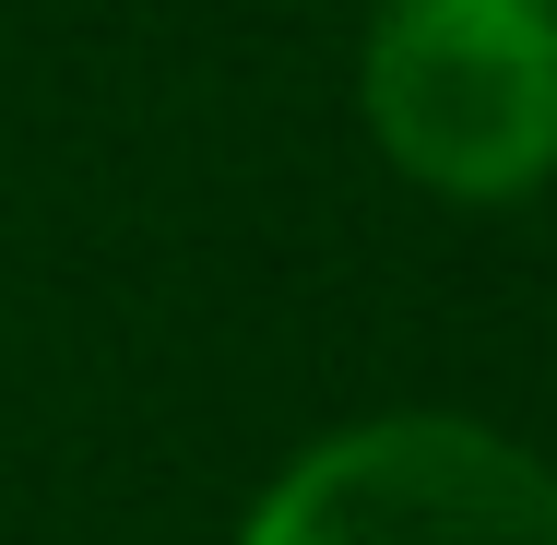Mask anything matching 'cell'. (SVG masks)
<instances>
[{
    "label": "cell",
    "instance_id": "2",
    "mask_svg": "<svg viewBox=\"0 0 557 545\" xmlns=\"http://www.w3.org/2000/svg\"><path fill=\"white\" fill-rule=\"evenodd\" d=\"M237 545H557V474L474 416H368L309 438Z\"/></svg>",
    "mask_w": 557,
    "mask_h": 545
},
{
    "label": "cell",
    "instance_id": "1",
    "mask_svg": "<svg viewBox=\"0 0 557 545\" xmlns=\"http://www.w3.org/2000/svg\"><path fill=\"white\" fill-rule=\"evenodd\" d=\"M368 131L440 202H522L557 178V0H380Z\"/></svg>",
    "mask_w": 557,
    "mask_h": 545
}]
</instances>
